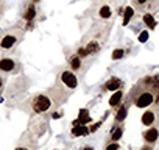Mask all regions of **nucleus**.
<instances>
[{"instance_id":"1a4fd4ad","label":"nucleus","mask_w":159,"mask_h":150,"mask_svg":"<svg viewBox=\"0 0 159 150\" xmlns=\"http://www.w3.org/2000/svg\"><path fill=\"white\" fill-rule=\"evenodd\" d=\"M153 122H154V113H153V111L143 113V116H142V124H143V125H151Z\"/></svg>"},{"instance_id":"f257e3e1","label":"nucleus","mask_w":159,"mask_h":150,"mask_svg":"<svg viewBox=\"0 0 159 150\" xmlns=\"http://www.w3.org/2000/svg\"><path fill=\"white\" fill-rule=\"evenodd\" d=\"M50 108V99L47 96H38L33 100V110L36 113H44Z\"/></svg>"},{"instance_id":"6e6552de","label":"nucleus","mask_w":159,"mask_h":150,"mask_svg":"<svg viewBox=\"0 0 159 150\" xmlns=\"http://www.w3.org/2000/svg\"><path fill=\"white\" fill-rule=\"evenodd\" d=\"M122 86V82L120 80H117V78H112V80H109L106 85H105V89H109V91H116L117 88H120Z\"/></svg>"},{"instance_id":"dca6fc26","label":"nucleus","mask_w":159,"mask_h":150,"mask_svg":"<svg viewBox=\"0 0 159 150\" xmlns=\"http://www.w3.org/2000/svg\"><path fill=\"white\" fill-rule=\"evenodd\" d=\"M98 49H100V45L95 42V41H92V42H89V45L86 47V50H88V53H97L98 52Z\"/></svg>"},{"instance_id":"7ed1b4c3","label":"nucleus","mask_w":159,"mask_h":150,"mask_svg":"<svg viewBox=\"0 0 159 150\" xmlns=\"http://www.w3.org/2000/svg\"><path fill=\"white\" fill-rule=\"evenodd\" d=\"M153 100H154L153 94H150V92H143V94H140V96L137 97V100H136V105H137L139 108H143V106H148V105H151V103H153Z\"/></svg>"},{"instance_id":"39448f33","label":"nucleus","mask_w":159,"mask_h":150,"mask_svg":"<svg viewBox=\"0 0 159 150\" xmlns=\"http://www.w3.org/2000/svg\"><path fill=\"white\" fill-rule=\"evenodd\" d=\"M157 136H159V133H157L156 128H150V130L143 134V138H145L147 142H154V141L157 139Z\"/></svg>"},{"instance_id":"0eeeda50","label":"nucleus","mask_w":159,"mask_h":150,"mask_svg":"<svg viewBox=\"0 0 159 150\" xmlns=\"http://www.w3.org/2000/svg\"><path fill=\"white\" fill-rule=\"evenodd\" d=\"M88 133H89V130H88L84 125H81V124L76 125V127L72 130V134H73V136H84V134H88Z\"/></svg>"},{"instance_id":"4468645a","label":"nucleus","mask_w":159,"mask_h":150,"mask_svg":"<svg viewBox=\"0 0 159 150\" xmlns=\"http://www.w3.org/2000/svg\"><path fill=\"white\" fill-rule=\"evenodd\" d=\"M143 22H145L150 28H154V27H156V21L153 19L151 14H145V16H143Z\"/></svg>"},{"instance_id":"f8f14e48","label":"nucleus","mask_w":159,"mask_h":150,"mask_svg":"<svg viewBox=\"0 0 159 150\" xmlns=\"http://www.w3.org/2000/svg\"><path fill=\"white\" fill-rule=\"evenodd\" d=\"M123 11H125V13H123V14H125V19H123V25H128L129 19H131V17H133V14H134V11H133V8H131V7H126V8H125Z\"/></svg>"},{"instance_id":"f3484780","label":"nucleus","mask_w":159,"mask_h":150,"mask_svg":"<svg viewBox=\"0 0 159 150\" xmlns=\"http://www.w3.org/2000/svg\"><path fill=\"white\" fill-rule=\"evenodd\" d=\"M126 117V106H122L120 110H119V113H117V116H116V119L120 122V120H123Z\"/></svg>"},{"instance_id":"6ab92c4d","label":"nucleus","mask_w":159,"mask_h":150,"mask_svg":"<svg viewBox=\"0 0 159 150\" xmlns=\"http://www.w3.org/2000/svg\"><path fill=\"white\" fill-rule=\"evenodd\" d=\"M122 56H123V50H122V49H117V50L112 52V59H119V58H122Z\"/></svg>"},{"instance_id":"393cba45","label":"nucleus","mask_w":159,"mask_h":150,"mask_svg":"<svg viewBox=\"0 0 159 150\" xmlns=\"http://www.w3.org/2000/svg\"><path fill=\"white\" fill-rule=\"evenodd\" d=\"M16 150H28V148H25V147H19V148H16Z\"/></svg>"},{"instance_id":"a211bd4d","label":"nucleus","mask_w":159,"mask_h":150,"mask_svg":"<svg viewBox=\"0 0 159 150\" xmlns=\"http://www.w3.org/2000/svg\"><path fill=\"white\" fill-rule=\"evenodd\" d=\"M34 14H36L34 8H33V7H30V8L27 10V13H25V19H27V21H31V19L34 17Z\"/></svg>"},{"instance_id":"b1692460","label":"nucleus","mask_w":159,"mask_h":150,"mask_svg":"<svg viewBox=\"0 0 159 150\" xmlns=\"http://www.w3.org/2000/svg\"><path fill=\"white\" fill-rule=\"evenodd\" d=\"M98 127H100V122H98V124H95V125H94V127L91 128V131H95V130H97Z\"/></svg>"},{"instance_id":"412c9836","label":"nucleus","mask_w":159,"mask_h":150,"mask_svg":"<svg viewBox=\"0 0 159 150\" xmlns=\"http://www.w3.org/2000/svg\"><path fill=\"white\" fill-rule=\"evenodd\" d=\"M147 39H148V33H147V31H142V33L139 35V41H140V42H145Z\"/></svg>"},{"instance_id":"cd10ccee","label":"nucleus","mask_w":159,"mask_h":150,"mask_svg":"<svg viewBox=\"0 0 159 150\" xmlns=\"http://www.w3.org/2000/svg\"><path fill=\"white\" fill-rule=\"evenodd\" d=\"M0 88H2V78H0Z\"/></svg>"},{"instance_id":"423d86ee","label":"nucleus","mask_w":159,"mask_h":150,"mask_svg":"<svg viewBox=\"0 0 159 150\" xmlns=\"http://www.w3.org/2000/svg\"><path fill=\"white\" fill-rule=\"evenodd\" d=\"M14 42H16V38H14V36H11V35H8V36H5V38L2 39L0 45H2L3 49H10V47H13V45H14Z\"/></svg>"},{"instance_id":"aec40b11","label":"nucleus","mask_w":159,"mask_h":150,"mask_svg":"<svg viewBox=\"0 0 159 150\" xmlns=\"http://www.w3.org/2000/svg\"><path fill=\"white\" fill-rule=\"evenodd\" d=\"M120 136H122V128H117L114 133H112V141H117V139H120Z\"/></svg>"},{"instance_id":"9b49d317","label":"nucleus","mask_w":159,"mask_h":150,"mask_svg":"<svg viewBox=\"0 0 159 150\" xmlns=\"http://www.w3.org/2000/svg\"><path fill=\"white\" fill-rule=\"evenodd\" d=\"M120 100H122V91H117V92L109 99V105H111V106H116V105L120 103Z\"/></svg>"},{"instance_id":"20e7f679","label":"nucleus","mask_w":159,"mask_h":150,"mask_svg":"<svg viewBox=\"0 0 159 150\" xmlns=\"http://www.w3.org/2000/svg\"><path fill=\"white\" fill-rule=\"evenodd\" d=\"M14 69V61L13 59H2L0 61V70H5V72H10Z\"/></svg>"},{"instance_id":"a878e982","label":"nucleus","mask_w":159,"mask_h":150,"mask_svg":"<svg viewBox=\"0 0 159 150\" xmlns=\"http://www.w3.org/2000/svg\"><path fill=\"white\" fill-rule=\"evenodd\" d=\"M137 2H139V3H145V2H147V0H137Z\"/></svg>"},{"instance_id":"bb28decb","label":"nucleus","mask_w":159,"mask_h":150,"mask_svg":"<svg viewBox=\"0 0 159 150\" xmlns=\"http://www.w3.org/2000/svg\"><path fill=\"white\" fill-rule=\"evenodd\" d=\"M83 150H92V147H84Z\"/></svg>"},{"instance_id":"4be33fe9","label":"nucleus","mask_w":159,"mask_h":150,"mask_svg":"<svg viewBox=\"0 0 159 150\" xmlns=\"http://www.w3.org/2000/svg\"><path fill=\"white\" fill-rule=\"evenodd\" d=\"M86 55H89L86 49H78V56H86Z\"/></svg>"},{"instance_id":"f03ea898","label":"nucleus","mask_w":159,"mask_h":150,"mask_svg":"<svg viewBox=\"0 0 159 150\" xmlns=\"http://www.w3.org/2000/svg\"><path fill=\"white\" fill-rule=\"evenodd\" d=\"M61 78H62V83H64L67 88H70V89H75L76 85H78V80H76V77H75L72 72L64 70V72L61 73Z\"/></svg>"},{"instance_id":"ddd939ff","label":"nucleus","mask_w":159,"mask_h":150,"mask_svg":"<svg viewBox=\"0 0 159 150\" xmlns=\"http://www.w3.org/2000/svg\"><path fill=\"white\" fill-rule=\"evenodd\" d=\"M70 67H72L73 70H78L80 67H81V59H80V56H73V58L70 59Z\"/></svg>"},{"instance_id":"c85d7f7f","label":"nucleus","mask_w":159,"mask_h":150,"mask_svg":"<svg viewBox=\"0 0 159 150\" xmlns=\"http://www.w3.org/2000/svg\"><path fill=\"white\" fill-rule=\"evenodd\" d=\"M156 102H159V97H157V100H156Z\"/></svg>"},{"instance_id":"5701e85b","label":"nucleus","mask_w":159,"mask_h":150,"mask_svg":"<svg viewBox=\"0 0 159 150\" xmlns=\"http://www.w3.org/2000/svg\"><path fill=\"white\" fill-rule=\"evenodd\" d=\"M106 150H119V145L114 142V144H111V145H108L106 147Z\"/></svg>"},{"instance_id":"2eb2a0df","label":"nucleus","mask_w":159,"mask_h":150,"mask_svg":"<svg viewBox=\"0 0 159 150\" xmlns=\"http://www.w3.org/2000/svg\"><path fill=\"white\" fill-rule=\"evenodd\" d=\"M100 17L109 19V17H111V8H109V7H102V8H100Z\"/></svg>"},{"instance_id":"9d476101","label":"nucleus","mask_w":159,"mask_h":150,"mask_svg":"<svg viewBox=\"0 0 159 150\" xmlns=\"http://www.w3.org/2000/svg\"><path fill=\"white\" fill-rule=\"evenodd\" d=\"M78 120H80V124H81V125L91 122V117H89L88 110H81V111H80V114H78Z\"/></svg>"}]
</instances>
